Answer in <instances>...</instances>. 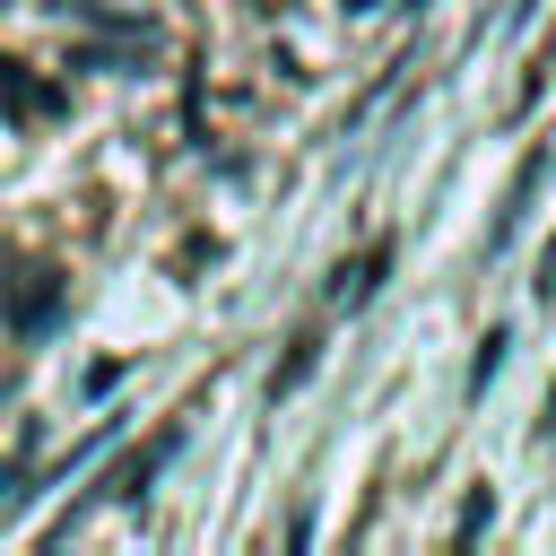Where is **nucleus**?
<instances>
[{
    "mask_svg": "<svg viewBox=\"0 0 556 556\" xmlns=\"http://www.w3.org/2000/svg\"><path fill=\"white\" fill-rule=\"evenodd\" d=\"M52 304H61V269H52V261H17V269H9V321H17V330H43Z\"/></svg>",
    "mask_w": 556,
    "mask_h": 556,
    "instance_id": "nucleus-1",
    "label": "nucleus"
},
{
    "mask_svg": "<svg viewBox=\"0 0 556 556\" xmlns=\"http://www.w3.org/2000/svg\"><path fill=\"white\" fill-rule=\"evenodd\" d=\"M382 269H391V243H374V252H356V261H348V269L330 278V304H339V313H356V304L374 295V278H382Z\"/></svg>",
    "mask_w": 556,
    "mask_h": 556,
    "instance_id": "nucleus-2",
    "label": "nucleus"
},
{
    "mask_svg": "<svg viewBox=\"0 0 556 556\" xmlns=\"http://www.w3.org/2000/svg\"><path fill=\"white\" fill-rule=\"evenodd\" d=\"M0 104H9V113H26V122H52V113H61V96H52V87H35L9 52H0Z\"/></svg>",
    "mask_w": 556,
    "mask_h": 556,
    "instance_id": "nucleus-3",
    "label": "nucleus"
},
{
    "mask_svg": "<svg viewBox=\"0 0 556 556\" xmlns=\"http://www.w3.org/2000/svg\"><path fill=\"white\" fill-rule=\"evenodd\" d=\"M165 452H174V434H156V443H148V452H130V460H122V469H113V478H104V486H113V495H139V486H148V478H156V460H165Z\"/></svg>",
    "mask_w": 556,
    "mask_h": 556,
    "instance_id": "nucleus-4",
    "label": "nucleus"
},
{
    "mask_svg": "<svg viewBox=\"0 0 556 556\" xmlns=\"http://www.w3.org/2000/svg\"><path fill=\"white\" fill-rule=\"evenodd\" d=\"M313 356H321V339H313V330H304V339H295V356H287V365H278V382H269V391H295V382H304V374H313Z\"/></svg>",
    "mask_w": 556,
    "mask_h": 556,
    "instance_id": "nucleus-5",
    "label": "nucleus"
},
{
    "mask_svg": "<svg viewBox=\"0 0 556 556\" xmlns=\"http://www.w3.org/2000/svg\"><path fill=\"white\" fill-rule=\"evenodd\" d=\"M348 9H374V0H348Z\"/></svg>",
    "mask_w": 556,
    "mask_h": 556,
    "instance_id": "nucleus-6",
    "label": "nucleus"
},
{
    "mask_svg": "<svg viewBox=\"0 0 556 556\" xmlns=\"http://www.w3.org/2000/svg\"><path fill=\"white\" fill-rule=\"evenodd\" d=\"M408 9H426V0H408Z\"/></svg>",
    "mask_w": 556,
    "mask_h": 556,
    "instance_id": "nucleus-7",
    "label": "nucleus"
}]
</instances>
